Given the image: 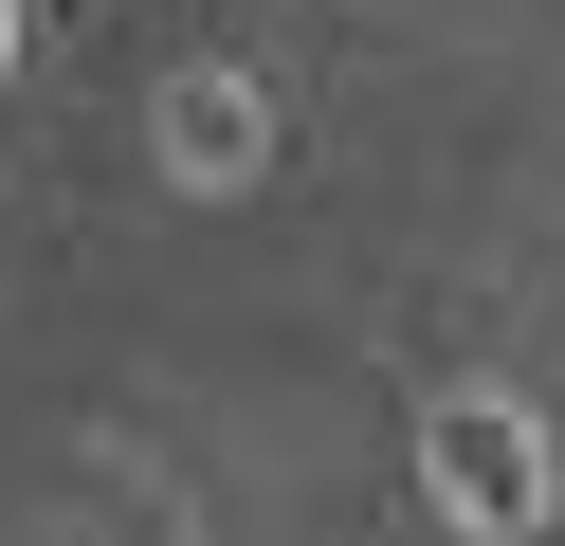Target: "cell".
Wrapping results in <instances>:
<instances>
[{
    "label": "cell",
    "mask_w": 565,
    "mask_h": 546,
    "mask_svg": "<svg viewBox=\"0 0 565 546\" xmlns=\"http://www.w3.org/2000/svg\"><path fill=\"white\" fill-rule=\"evenodd\" d=\"M419 492H438V528H475V546H511L529 510H547V437H529L511 400H456V419L419 437Z\"/></svg>",
    "instance_id": "6da1fadb"
},
{
    "label": "cell",
    "mask_w": 565,
    "mask_h": 546,
    "mask_svg": "<svg viewBox=\"0 0 565 546\" xmlns=\"http://www.w3.org/2000/svg\"><path fill=\"white\" fill-rule=\"evenodd\" d=\"M164 164L183 182H256V92H237V73H183V92H164Z\"/></svg>",
    "instance_id": "7a4b0ae2"
},
{
    "label": "cell",
    "mask_w": 565,
    "mask_h": 546,
    "mask_svg": "<svg viewBox=\"0 0 565 546\" xmlns=\"http://www.w3.org/2000/svg\"><path fill=\"white\" fill-rule=\"evenodd\" d=\"M0 55H19V0H0Z\"/></svg>",
    "instance_id": "3957f363"
}]
</instances>
